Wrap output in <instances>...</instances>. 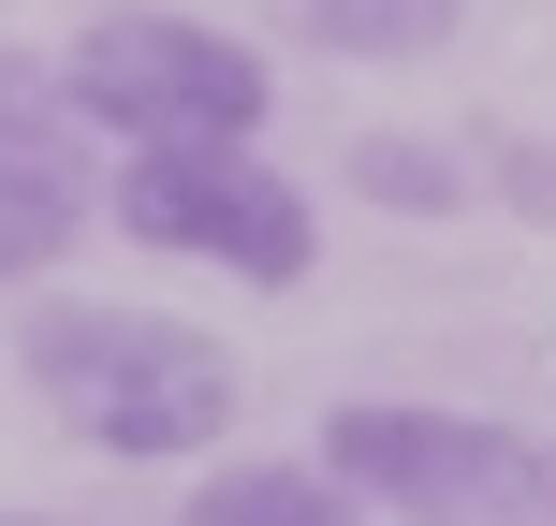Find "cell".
<instances>
[{
    "label": "cell",
    "instance_id": "1",
    "mask_svg": "<svg viewBox=\"0 0 556 526\" xmlns=\"http://www.w3.org/2000/svg\"><path fill=\"white\" fill-rule=\"evenodd\" d=\"M15 365L88 453L117 469H205L250 410V365L220 351L205 322H162V307H88V293H29Z\"/></svg>",
    "mask_w": 556,
    "mask_h": 526
},
{
    "label": "cell",
    "instance_id": "4",
    "mask_svg": "<svg viewBox=\"0 0 556 526\" xmlns=\"http://www.w3.org/2000/svg\"><path fill=\"white\" fill-rule=\"evenodd\" d=\"M103 220L132 234V249L250 278V293H293V278L323 264V205H307L264 146H117Z\"/></svg>",
    "mask_w": 556,
    "mask_h": 526
},
{
    "label": "cell",
    "instance_id": "5",
    "mask_svg": "<svg viewBox=\"0 0 556 526\" xmlns=\"http://www.w3.org/2000/svg\"><path fill=\"white\" fill-rule=\"evenodd\" d=\"M88 146H103V132L74 117V88H59L45 59L0 44V293L45 278L88 220H103V162H88Z\"/></svg>",
    "mask_w": 556,
    "mask_h": 526
},
{
    "label": "cell",
    "instance_id": "7",
    "mask_svg": "<svg viewBox=\"0 0 556 526\" xmlns=\"http://www.w3.org/2000/svg\"><path fill=\"white\" fill-rule=\"evenodd\" d=\"M469 0H293V29L323 59H440Z\"/></svg>",
    "mask_w": 556,
    "mask_h": 526
},
{
    "label": "cell",
    "instance_id": "2",
    "mask_svg": "<svg viewBox=\"0 0 556 526\" xmlns=\"http://www.w3.org/2000/svg\"><path fill=\"white\" fill-rule=\"evenodd\" d=\"M323 469L395 526H556V439H513L483 410H425V395H352L323 424Z\"/></svg>",
    "mask_w": 556,
    "mask_h": 526
},
{
    "label": "cell",
    "instance_id": "9",
    "mask_svg": "<svg viewBox=\"0 0 556 526\" xmlns=\"http://www.w3.org/2000/svg\"><path fill=\"white\" fill-rule=\"evenodd\" d=\"M0 526H74V512H0Z\"/></svg>",
    "mask_w": 556,
    "mask_h": 526
},
{
    "label": "cell",
    "instance_id": "8",
    "mask_svg": "<svg viewBox=\"0 0 556 526\" xmlns=\"http://www.w3.org/2000/svg\"><path fill=\"white\" fill-rule=\"evenodd\" d=\"M352 176H366V191H381V205H454V162H440V146H352Z\"/></svg>",
    "mask_w": 556,
    "mask_h": 526
},
{
    "label": "cell",
    "instance_id": "6",
    "mask_svg": "<svg viewBox=\"0 0 556 526\" xmlns=\"http://www.w3.org/2000/svg\"><path fill=\"white\" fill-rule=\"evenodd\" d=\"M176 526H366V498L323 453H205V483L176 498Z\"/></svg>",
    "mask_w": 556,
    "mask_h": 526
},
{
    "label": "cell",
    "instance_id": "3",
    "mask_svg": "<svg viewBox=\"0 0 556 526\" xmlns=\"http://www.w3.org/2000/svg\"><path fill=\"white\" fill-rule=\"evenodd\" d=\"M59 88H74V117L103 146H250L264 132V59L235 44V29L205 15H147V0H117V15L74 29V59H59Z\"/></svg>",
    "mask_w": 556,
    "mask_h": 526
}]
</instances>
